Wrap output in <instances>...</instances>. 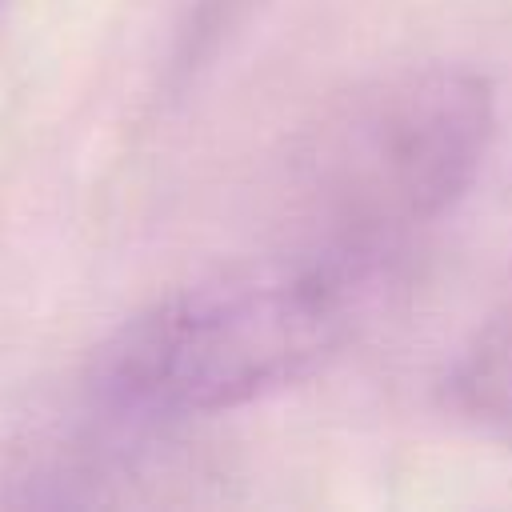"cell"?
Wrapping results in <instances>:
<instances>
[{"mask_svg":"<svg viewBox=\"0 0 512 512\" xmlns=\"http://www.w3.org/2000/svg\"><path fill=\"white\" fill-rule=\"evenodd\" d=\"M388 264L392 256L296 244L180 288L100 344L88 400L108 420L160 424L284 388L360 332Z\"/></svg>","mask_w":512,"mask_h":512,"instance_id":"obj_1","label":"cell"},{"mask_svg":"<svg viewBox=\"0 0 512 512\" xmlns=\"http://www.w3.org/2000/svg\"><path fill=\"white\" fill-rule=\"evenodd\" d=\"M492 128V88L468 68L424 64L356 88L296 160L300 244L396 256L472 188Z\"/></svg>","mask_w":512,"mask_h":512,"instance_id":"obj_2","label":"cell"},{"mask_svg":"<svg viewBox=\"0 0 512 512\" xmlns=\"http://www.w3.org/2000/svg\"><path fill=\"white\" fill-rule=\"evenodd\" d=\"M452 404L512 440V304L468 344L452 368Z\"/></svg>","mask_w":512,"mask_h":512,"instance_id":"obj_3","label":"cell"},{"mask_svg":"<svg viewBox=\"0 0 512 512\" xmlns=\"http://www.w3.org/2000/svg\"><path fill=\"white\" fill-rule=\"evenodd\" d=\"M4 4H8V0H0V12H4Z\"/></svg>","mask_w":512,"mask_h":512,"instance_id":"obj_4","label":"cell"}]
</instances>
